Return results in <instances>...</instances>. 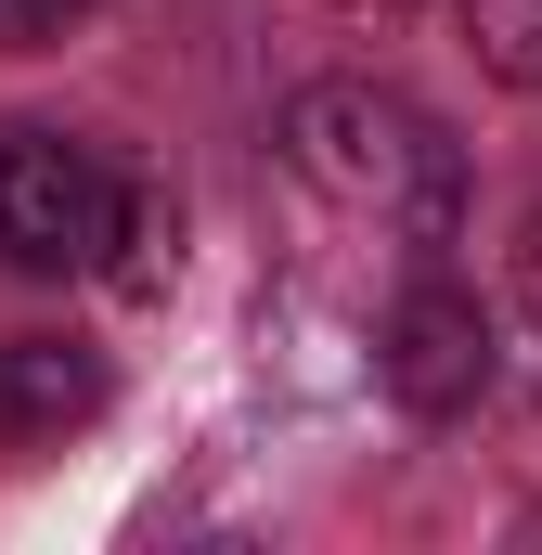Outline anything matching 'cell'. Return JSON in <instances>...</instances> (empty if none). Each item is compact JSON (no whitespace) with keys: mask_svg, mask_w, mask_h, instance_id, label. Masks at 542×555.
Here are the masks:
<instances>
[{"mask_svg":"<svg viewBox=\"0 0 542 555\" xmlns=\"http://www.w3.org/2000/svg\"><path fill=\"white\" fill-rule=\"evenodd\" d=\"M284 168H297L323 207L401 233L413 259H439V246L465 233V142L439 130L413 91H388V78H323V91H297V104H284Z\"/></svg>","mask_w":542,"mask_h":555,"instance_id":"1","label":"cell"},{"mask_svg":"<svg viewBox=\"0 0 542 555\" xmlns=\"http://www.w3.org/2000/svg\"><path fill=\"white\" fill-rule=\"evenodd\" d=\"M130 220V168H104L78 130L13 117L0 130V272H104Z\"/></svg>","mask_w":542,"mask_h":555,"instance_id":"2","label":"cell"},{"mask_svg":"<svg viewBox=\"0 0 542 555\" xmlns=\"http://www.w3.org/2000/svg\"><path fill=\"white\" fill-rule=\"evenodd\" d=\"M491 362H504V349H491V310L439 272V259H426V272L388 297V323H375V388H388L401 414H426V426L478 414V401H491Z\"/></svg>","mask_w":542,"mask_h":555,"instance_id":"3","label":"cell"},{"mask_svg":"<svg viewBox=\"0 0 542 555\" xmlns=\"http://www.w3.org/2000/svg\"><path fill=\"white\" fill-rule=\"evenodd\" d=\"M91 414H104V349H78V336H13L0 349V439L13 452H39Z\"/></svg>","mask_w":542,"mask_h":555,"instance_id":"4","label":"cell"},{"mask_svg":"<svg viewBox=\"0 0 542 555\" xmlns=\"http://www.w3.org/2000/svg\"><path fill=\"white\" fill-rule=\"evenodd\" d=\"M452 26H465L478 78H504V91H542V0H452Z\"/></svg>","mask_w":542,"mask_h":555,"instance_id":"5","label":"cell"},{"mask_svg":"<svg viewBox=\"0 0 542 555\" xmlns=\"http://www.w3.org/2000/svg\"><path fill=\"white\" fill-rule=\"evenodd\" d=\"M168 246H181L168 194H155V181H130V220H117V259H104V284H117V297H155V284H168Z\"/></svg>","mask_w":542,"mask_h":555,"instance_id":"6","label":"cell"},{"mask_svg":"<svg viewBox=\"0 0 542 555\" xmlns=\"http://www.w3.org/2000/svg\"><path fill=\"white\" fill-rule=\"evenodd\" d=\"M78 13H104V0H0V52H52Z\"/></svg>","mask_w":542,"mask_h":555,"instance_id":"7","label":"cell"},{"mask_svg":"<svg viewBox=\"0 0 542 555\" xmlns=\"http://www.w3.org/2000/svg\"><path fill=\"white\" fill-rule=\"evenodd\" d=\"M517 284H530V310H542V207H530V246H517Z\"/></svg>","mask_w":542,"mask_h":555,"instance_id":"8","label":"cell"},{"mask_svg":"<svg viewBox=\"0 0 542 555\" xmlns=\"http://www.w3.org/2000/svg\"><path fill=\"white\" fill-rule=\"evenodd\" d=\"M530 543H542V517H530Z\"/></svg>","mask_w":542,"mask_h":555,"instance_id":"9","label":"cell"}]
</instances>
